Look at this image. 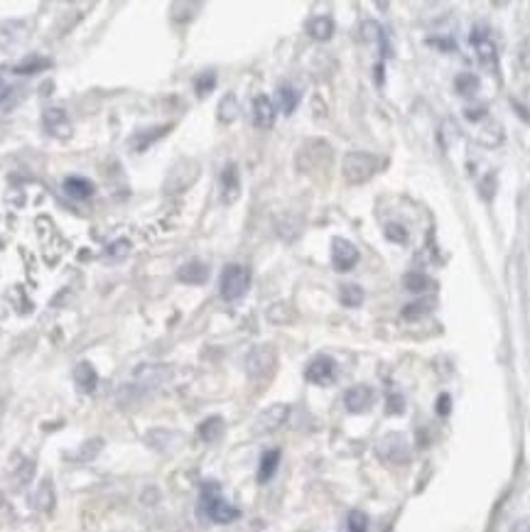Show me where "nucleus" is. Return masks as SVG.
Here are the masks:
<instances>
[{"label":"nucleus","instance_id":"nucleus-1","mask_svg":"<svg viewBox=\"0 0 530 532\" xmlns=\"http://www.w3.org/2000/svg\"><path fill=\"white\" fill-rule=\"evenodd\" d=\"M170 378H172V371H170L167 366H140L133 373V383L120 387V395L130 393V400H138L140 395L165 385Z\"/></svg>","mask_w":530,"mask_h":532},{"label":"nucleus","instance_id":"nucleus-2","mask_svg":"<svg viewBox=\"0 0 530 532\" xmlns=\"http://www.w3.org/2000/svg\"><path fill=\"white\" fill-rule=\"evenodd\" d=\"M376 169H378V160H376V155H371V152H349L347 157H344V162H341V174H344V179H347L349 184H363L368 182V179L374 177Z\"/></svg>","mask_w":530,"mask_h":532},{"label":"nucleus","instance_id":"nucleus-3","mask_svg":"<svg viewBox=\"0 0 530 532\" xmlns=\"http://www.w3.org/2000/svg\"><path fill=\"white\" fill-rule=\"evenodd\" d=\"M250 287V270L246 265H226L221 273V282H219V292L226 302L244 300L246 292Z\"/></svg>","mask_w":530,"mask_h":532},{"label":"nucleus","instance_id":"nucleus-4","mask_svg":"<svg viewBox=\"0 0 530 532\" xmlns=\"http://www.w3.org/2000/svg\"><path fill=\"white\" fill-rule=\"evenodd\" d=\"M204 508H206V515L214 522H219V525H228V522L238 520V515H241L238 508H233L231 503H226V500L219 495L217 486H206L204 488Z\"/></svg>","mask_w":530,"mask_h":532},{"label":"nucleus","instance_id":"nucleus-5","mask_svg":"<svg viewBox=\"0 0 530 532\" xmlns=\"http://www.w3.org/2000/svg\"><path fill=\"white\" fill-rule=\"evenodd\" d=\"M471 47H474L476 59L482 62L484 69L498 71V49H496V42L491 39L486 27L479 25L471 30Z\"/></svg>","mask_w":530,"mask_h":532},{"label":"nucleus","instance_id":"nucleus-6","mask_svg":"<svg viewBox=\"0 0 530 532\" xmlns=\"http://www.w3.org/2000/svg\"><path fill=\"white\" fill-rule=\"evenodd\" d=\"M277 354L271 344H260L255 349H250V354L246 356V373L250 378H265L271 376L273 368H275Z\"/></svg>","mask_w":530,"mask_h":532},{"label":"nucleus","instance_id":"nucleus-7","mask_svg":"<svg viewBox=\"0 0 530 532\" xmlns=\"http://www.w3.org/2000/svg\"><path fill=\"white\" fill-rule=\"evenodd\" d=\"M329 160H331V147L325 140H309V143L302 145V150L298 152V167L302 172L320 169V167H325Z\"/></svg>","mask_w":530,"mask_h":532},{"label":"nucleus","instance_id":"nucleus-8","mask_svg":"<svg viewBox=\"0 0 530 532\" xmlns=\"http://www.w3.org/2000/svg\"><path fill=\"white\" fill-rule=\"evenodd\" d=\"M30 39V27L22 20H3L0 22V52H15L25 47Z\"/></svg>","mask_w":530,"mask_h":532},{"label":"nucleus","instance_id":"nucleus-9","mask_svg":"<svg viewBox=\"0 0 530 532\" xmlns=\"http://www.w3.org/2000/svg\"><path fill=\"white\" fill-rule=\"evenodd\" d=\"M378 457L388 464H405L410 459V444L403 434H388L378 441Z\"/></svg>","mask_w":530,"mask_h":532},{"label":"nucleus","instance_id":"nucleus-10","mask_svg":"<svg viewBox=\"0 0 530 532\" xmlns=\"http://www.w3.org/2000/svg\"><path fill=\"white\" fill-rule=\"evenodd\" d=\"M358 263V248L347 238H334L331 241V265L339 273H349Z\"/></svg>","mask_w":530,"mask_h":532},{"label":"nucleus","instance_id":"nucleus-11","mask_svg":"<svg viewBox=\"0 0 530 532\" xmlns=\"http://www.w3.org/2000/svg\"><path fill=\"white\" fill-rule=\"evenodd\" d=\"M42 125L52 138L57 140H69L74 128H71V120L66 116L64 108H47L42 113Z\"/></svg>","mask_w":530,"mask_h":532},{"label":"nucleus","instance_id":"nucleus-12","mask_svg":"<svg viewBox=\"0 0 530 532\" xmlns=\"http://www.w3.org/2000/svg\"><path fill=\"white\" fill-rule=\"evenodd\" d=\"M304 378H307L312 385H320V387L331 385L336 378V363L329 356H317L307 366V371H304Z\"/></svg>","mask_w":530,"mask_h":532},{"label":"nucleus","instance_id":"nucleus-13","mask_svg":"<svg viewBox=\"0 0 530 532\" xmlns=\"http://www.w3.org/2000/svg\"><path fill=\"white\" fill-rule=\"evenodd\" d=\"M275 103L271 101V98L265 96V93H260V96L253 98V106H250V118H253V125L258 130H271L273 125H275Z\"/></svg>","mask_w":530,"mask_h":532},{"label":"nucleus","instance_id":"nucleus-14","mask_svg":"<svg viewBox=\"0 0 530 532\" xmlns=\"http://www.w3.org/2000/svg\"><path fill=\"white\" fill-rule=\"evenodd\" d=\"M376 403V393H374V387L371 385H354L347 390V395H344V405H347L349 412H366V410H371V405Z\"/></svg>","mask_w":530,"mask_h":532},{"label":"nucleus","instance_id":"nucleus-15","mask_svg":"<svg viewBox=\"0 0 530 532\" xmlns=\"http://www.w3.org/2000/svg\"><path fill=\"white\" fill-rule=\"evenodd\" d=\"M287 414H290V407L287 405H271V407H265L263 412L258 414L255 419V432H273L277 430L280 425H285Z\"/></svg>","mask_w":530,"mask_h":532},{"label":"nucleus","instance_id":"nucleus-16","mask_svg":"<svg viewBox=\"0 0 530 532\" xmlns=\"http://www.w3.org/2000/svg\"><path fill=\"white\" fill-rule=\"evenodd\" d=\"M241 196V177H238V167L228 162L221 172V201L226 206L236 204Z\"/></svg>","mask_w":530,"mask_h":532},{"label":"nucleus","instance_id":"nucleus-17","mask_svg":"<svg viewBox=\"0 0 530 532\" xmlns=\"http://www.w3.org/2000/svg\"><path fill=\"white\" fill-rule=\"evenodd\" d=\"M187 165H190V160H182L172 169V174H170V179H167V192H184V189L190 187V184L197 182V177H199V165L192 167L190 172H184V169H187Z\"/></svg>","mask_w":530,"mask_h":532},{"label":"nucleus","instance_id":"nucleus-18","mask_svg":"<svg viewBox=\"0 0 530 532\" xmlns=\"http://www.w3.org/2000/svg\"><path fill=\"white\" fill-rule=\"evenodd\" d=\"M177 279L184 285H204L209 279V268L201 260H190L177 270Z\"/></svg>","mask_w":530,"mask_h":532},{"label":"nucleus","instance_id":"nucleus-19","mask_svg":"<svg viewBox=\"0 0 530 532\" xmlns=\"http://www.w3.org/2000/svg\"><path fill=\"white\" fill-rule=\"evenodd\" d=\"M74 383L76 387L82 390V393H93L98 385V376L96 371H93V366L89 363V360H82V363H76L74 368Z\"/></svg>","mask_w":530,"mask_h":532},{"label":"nucleus","instance_id":"nucleus-20","mask_svg":"<svg viewBox=\"0 0 530 532\" xmlns=\"http://www.w3.org/2000/svg\"><path fill=\"white\" fill-rule=\"evenodd\" d=\"M49 66H52V59L44 57V54L35 52V54H28L22 62H17V64L12 66V71L20 74V76H25V74H39V71H47Z\"/></svg>","mask_w":530,"mask_h":532},{"label":"nucleus","instance_id":"nucleus-21","mask_svg":"<svg viewBox=\"0 0 530 532\" xmlns=\"http://www.w3.org/2000/svg\"><path fill=\"white\" fill-rule=\"evenodd\" d=\"M93 184L89 182V179L84 177H66L64 179V194L66 196H71L74 201H86L93 196Z\"/></svg>","mask_w":530,"mask_h":532},{"label":"nucleus","instance_id":"nucleus-22","mask_svg":"<svg viewBox=\"0 0 530 532\" xmlns=\"http://www.w3.org/2000/svg\"><path fill=\"white\" fill-rule=\"evenodd\" d=\"M307 33L309 37L317 39V42H327V39H331V35H334V20H331L329 15L312 17V20L307 22Z\"/></svg>","mask_w":530,"mask_h":532},{"label":"nucleus","instance_id":"nucleus-23","mask_svg":"<svg viewBox=\"0 0 530 532\" xmlns=\"http://www.w3.org/2000/svg\"><path fill=\"white\" fill-rule=\"evenodd\" d=\"M277 464H280V449H271V452L263 454V459H260V466H258V481H260V484H268V481L275 476Z\"/></svg>","mask_w":530,"mask_h":532},{"label":"nucleus","instance_id":"nucleus-24","mask_svg":"<svg viewBox=\"0 0 530 532\" xmlns=\"http://www.w3.org/2000/svg\"><path fill=\"white\" fill-rule=\"evenodd\" d=\"M52 503H55V490H52L49 481H42V484L35 488V493L30 495V506H33L35 511H49Z\"/></svg>","mask_w":530,"mask_h":532},{"label":"nucleus","instance_id":"nucleus-25","mask_svg":"<svg viewBox=\"0 0 530 532\" xmlns=\"http://www.w3.org/2000/svg\"><path fill=\"white\" fill-rule=\"evenodd\" d=\"M221 434H223V419L221 417H209L199 425V437L206 441V444L217 441Z\"/></svg>","mask_w":530,"mask_h":532},{"label":"nucleus","instance_id":"nucleus-26","mask_svg":"<svg viewBox=\"0 0 530 532\" xmlns=\"http://www.w3.org/2000/svg\"><path fill=\"white\" fill-rule=\"evenodd\" d=\"M277 103H280V108H282V113L285 116H290L298 108V103H300V93L295 91L290 84H282L280 89H277Z\"/></svg>","mask_w":530,"mask_h":532},{"label":"nucleus","instance_id":"nucleus-27","mask_svg":"<svg viewBox=\"0 0 530 532\" xmlns=\"http://www.w3.org/2000/svg\"><path fill=\"white\" fill-rule=\"evenodd\" d=\"M363 300H366V295H363V290L358 285H341L339 302L344 306H349V309H356V306L363 304Z\"/></svg>","mask_w":530,"mask_h":532},{"label":"nucleus","instance_id":"nucleus-28","mask_svg":"<svg viewBox=\"0 0 530 532\" xmlns=\"http://www.w3.org/2000/svg\"><path fill=\"white\" fill-rule=\"evenodd\" d=\"M170 130V125H163V128H155V133H145V130H140V133L136 135V138H130V147L136 152H145L147 145L150 143H155L157 138H163L165 133Z\"/></svg>","mask_w":530,"mask_h":532},{"label":"nucleus","instance_id":"nucleus-29","mask_svg":"<svg viewBox=\"0 0 530 532\" xmlns=\"http://www.w3.org/2000/svg\"><path fill=\"white\" fill-rule=\"evenodd\" d=\"M217 116L221 123H233V120L238 118V98L233 96V93H226V96L219 101Z\"/></svg>","mask_w":530,"mask_h":532},{"label":"nucleus","instance_id":"nucleus-30","mask_svg":"<svg viewBox=\"0 0 530 532\" xmlns=\"http://www.w3.org/2000/svg\"><path fill=\"white\" fill-rule=\"evenodd\" d=\"M130 253V241L128 238H116L113 243H109V248H106V260H113V263H118V260L128 258Z\"/></svg>","mask_w":530,"mask_h":532},{"label":"nucleus","instance_id":"nucleus-31","mask_svg":"<svg viewBox=\"0 0 530 532\" xmlns=\"http://www.w3.org/2000/svg\"><path fill=\"white\" fill-rule=\"evenodd\" d=\"M403 285H405V290L410 292H422V290H428L432 282H430L428 275H422V273H408L405 279H403Z\"/></svg>","mask_w":530,"mask_h":532},{"label":"nucleus","instance_id":"nucleus-32","mask_svg":"<svg viewBox=\"0 0 530 532\" xmlns=\"http://www.w3.org/2000/svg\"><path fill=\"white\" fill-rule=\"evenodd\" d=\"M214 86H217V74H214V71H204V74H199L194 79L197 96H201V98H204L209 91H214Z\"/></svg>","mask_w":530,"mask_h":532},{"label":"nucleus","instance_id":"nucleus-33","mask_svg":"<svg viewBox=\"0 0 530 532\" xmlns=\"http://www.w3.org/2000/svg\"><path fill=\"white\" fill-rule=\"evenodd\" d=\"M455 86H457V91H459L462 96H471V93L479 89V79H476L474 74H462V76H457Z\"/></svg>","mask_w":530,"mask_h":532},{"label":"nucleus","instance_id":"nucleus-34","mask_svg":"<svg viewBox=\"0 0 530 532\" xmlns=\"http://www.w3.org/2000/svg\"><path fill=\"white\" fill-rule=\"evenodd\" d=\"M101 446H103V439H89L84 441L82 446V452H76V461H91L93 457H96L98 452H101Z\"/></svg>","mask_w":530,"mask_h":532},{"label":"nucleus","instance_id":"nucleus-35","mask_svg":"<svg viewBox=\"0 0 530 532\" xmlns=\"http://www.w3.org/2000/svg\"><path fill=\"white\" fill-rule=\"evenodd\" d=\"M349 532H368V515L363 511H351L347 517Z\"/></svg>","mask_w":530,"mask_h":532},{"label":"nucleus","instance_id":"nucleus-36","mask_svg":"<svg viewBox=\"0 0 530 532\" xmlns=\"http://www.w3.org/2000/svg\"><path fill=\"white\" fill-rule=\"evenodd\" d=\"M268 319H271V322H277V324H285L293 319V312H290V306L287 304H273L271 309H268Z\"/></svg>","mask_w":530,"mask_h":532},{"label":"nucleus","instance_id":"nucleus-37","mask_svg":"<svg viewBox=\"0 0 530 532\" xmlns=\"http://www.w3.org/2000/svg\"><path fill=\"white\" fill-rule=\"evenodd\" d=\"M430 312V300H422V302H412V304L405 306V319H420Z\"/></svg>","mask_w":530,"mask_h":532},{"label":"nucleus","instance_id":"nucleus-38","mask_svg":"<svg viewBox=\"0 0 530 532\" xmlns=\"http://www.w3.org/2000/svg\"><path fill=\"white\" fill-rule=\"evenodd\" d=\"M385 238H388V241H395V243H405L408 233L401 223H388V226H385Z\"/></svg>","mask_w":530,"mask_h":532},{"label":"nucleus","instance_id":"nucleus-39","mask_svg":"<svg viewBox=\"0 0 530 532\" xmlns=\"http://www.w3.org/2000/svg\"><path fill=\"white\" fill-rule=\"evenodd\" d=\"M484 116H486L484 108H466V118L469 120H479V118H484Z\"/></svg>","mask_w":530,"mask_h":532},{"label":"nucleus","instance_id":"nucleus-40","mask_svg":"<svg viewBox=\"0 0 530 532\" xmlns=\"http://www.w3.org/2000/svg\"><path fill=\"white\" fill-rule=\"evenodd\" d=\"M388 412H403V400L401 398H390V405H388Z\"/></svg>","mask_w":530,"mask_h":532},{"label":"nucleus","instance_id":"nucleus-41","mask_svg":"<svg viewBox=\"0 0 530 532\" xmlns=\"http://www.w3.org/2000/svg\"><path fill=\"white\" fill-rule=\"evenodd\" d=\"M437 412H439V414H447V412H449V395H442V398H439Z\"/></svg>","mask_w":530,"mask_h":532},{"label":"nucleus","instance_id":"nucleus-42","mask_svg":"<svg viewBox=\"0 0 530 532\" xmlns=\"http://www.w3.org/2000/svg\"><path fill=\"white\" fill-rule=\"evenodd\" d=\"M8 96H10V86H8L6 81H3V76H0V103L6 101Z\"/></svg>","mask_w":530,"mask_h":532},{"label":"nucleus","instance_id":"nucleus-43","mask_svg":"<svg viewBox=\"0 0 530 532\" xmlns=\"http://www.w3.org/2000/svg\"><path fill=\"white\" fill-rule=\"evenodd\" d=\"M525 103H528V108H530V89H525Z\"/></svg>","mask_w":530,"mask_h":532}]
</instances>
